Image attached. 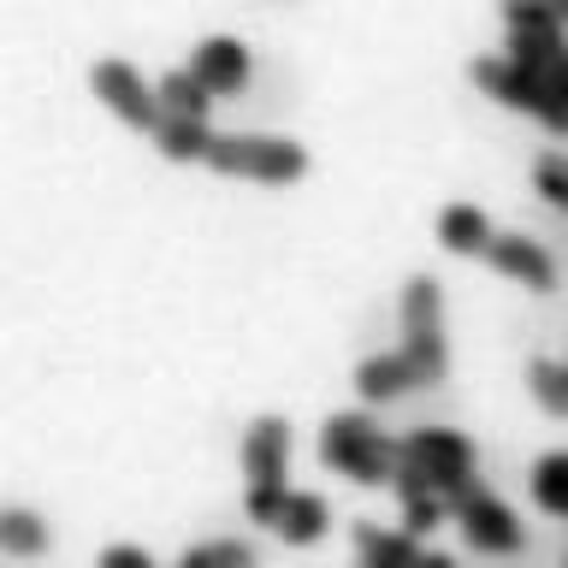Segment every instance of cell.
<instances>
[{
    "label": "cell",
    "instance_id": "17",
    "mask_svg": "<svg viewBox=\"0 0 568 568\" xmlns=\"http://www.w3.org/2000/svg\"><path fill=\"white\" fill-rule=\"evenodd\" d=\"M527 491H532V504H539L545 515H557V521H568V450H550V456L532 462Z\"/></svg>",
    "mask_w": 568,
    "mask_h": 568
},
{
    "label": "cell",
    "instance_id": "11",
    "mask_svg": "<svg viewBox=\"0 0 568 568\" xmlns=\"http://www.w3.org/2000/svg\"><path fill=\"white\" fill-rule=\"evenodd\" d=\"M420 539H408L403 527L355 521V568H415Z\"/></svg>",
    "mask_w": 568,
    "mask_h": 568
},
{
    "label": "cell",
    "instance_id": "15",
    "mask_svg": "<svg viewBox=\"0 0 568 568\" xmlns=\"http://www.w3.org/2000/svg\"><path fill=\"white\" fill-rule=\"evenodd\" d=\"M154 95H160V113L166 119H207V106H213V89L195 78V71H166V78L154 83Z\"/></svg>",
    "mask_w": 568,
    "mask_h": 568
},
{
    "label": "cell",
    "instance_id": "25",
    "mask_svg": "<svg viewBox=\"0 0 568 568\" xmlns=\"http://www.w3.org/2000/svg\"><path fill=\"white\" fill-rule=\"evenodd\" d=\"M284 497H291V486H248L243 491V515H248V521H261V527H273L278 509H284Z\"/></svg>",
    "mask_w": 568,
    "mask_h": 568
},
{
    "label": "cell",
    "instance_id": "20",
    "mask_svg": "<svg viewBox=\"0 0 568 568\" xmlns=\"http://www.w3.org/2000/svg\"><path fill=\"white\" fill-rule=\"evenodd\" d=\"M527 390L545 415H568V362H532L527 367Z\"/></svg>",
    "mask_w": 568,
    "mask_h": 568
},
{
    "label": "cell",
    "instance_id": "27",
    "mask_svg": "<svg viewBox=\"0 0 568 568\" xmlns=\"http://www.w3.org/2000/svg\"><path fill=\"white\" fill-rule=\"evenodd\" d=\"M415 568H456V557H450V550H420Z\"/></svg>",
    "mask_w": 568,
    "mask_h": 568
},
{
    "label": "cell",
    "instance_id": "26",
    "mask_svg": "<svg viewBox=\"0 0 568 568\" xmlns=\"http://www.w3.org/2000/svg\"><path fill=\"white\" fill-rule=\"evenodd\" d=\"M95 568H160V562H154L142 545H106Z\"/></svg>",
    "mask_w": 568,
    "mask_h": 568
},
{
    "label": "cell",
    "instance_id": "22",
    "mask_svg": "<svg viewBox=\"0 0 568 568\" xmlns=\"http://www.w3.org/2000/svg\"><path fill=\"white\" fill-rule=\"evenodd\" d=\"M539 83H545V113H539V124H545V131H557V136H568V53L545 71Z\"/></svg>",
    "mask_w": 568,
    "mask_h": 568
},
{
    "label": "cell",
    "instance_id": "12",
    "mask_svg": "<svg viewBox=\"0 0 568 568\" xmlns=\"http://www.w3.org/2000/svg\"><path fill=\"white\" fill-rule=\"evenodd\" d=\"M355 390H362V403H397L420 385H415V373H408L403 349H379V355H367V362L355 367Z\"/></svg>",
    "mask_w": 568,
    "mask_h": 568
},
{
    "label": "cell",
    "instance_id": "14",
    "mask_svg": "<svg viewBox=\"0 0 568 568\" xmlns=\"http://www.w3.org/2000/svg\"><path fill=\"white\" fill-rule=\"evenodd\" d=\"M491 220H486V207H474V202H450L438 213V243L450 248V255H486L491 248Z\"/></svg>",
    "mask_w": 568,
    "mask_h": 568
},
{
    "label": "cell",
    "instance_id": "3",
    "mask_svg": "<svg viewBox=\"0 0 568 568\" xmlns=\"http://www.w3.org/2000/svg\"><path fill=\"white\" fill-rule=\"evenodd\" d=\"M403 462L444 497V504H456L468 486H479V474H474L479 456L456 426H415V433L403 438Z\"/></svg>",
    "mask_w": 568,
    "mask_h": 568
},
{
    "label": "cell",
    "instance_id": "16",
    "mask_svg": "<svg viewBox=\"0 0 568 568\" xmlns=\"http://www.w3.org/2000/svg\"><path fill=\"white\" fill-rule=\"evenodd\" d=\"M48 545H53V532L36 509H0V550H7V557L30 562V557H42Z\"/></svg>",
    "mask_w": 568,
    "mask_h": 568
},
{
    "label": "cell",
    "instance_id": "9",
    "mask_svg": "<svg viewBox=\"0 0 568 568\" xmlns=\"http://www.w3.org/2000/svg\"><path fill=\"white\" fill-rule=\"evenodd\" d=\"M474 83L486 89L491 101H504V106H521V113H532V119L545 113V83L532 78L527 65H515L509 53H504V60H474Z\"/></svg>",
    "mask_w": 568,
    "mask_h": 568
},
{
    "label": "cell",
    "instance_id": "10",
    "mask_svg": "<svg viewBox=\"0 0 568 568\" xmlns=\"http://www.w3.org/2000/svg\"><path fill=\"white\" fill-rule=\"evenodd\" d=\"M190 71L213 89V95H231V89H243V78H248V48L237 36H207V42H195Z\"/></svg>",
    "mask_w": 568,
    "mask_h": 568
},
{
    "label": "cell",
    "instance_id": "23",
    "mask_svg": "<svg viewBox=\"0 0 568 568\" xmlns=\"http://www.w3.org/2000/svg\"><path fill=\"white\" fill-rule=\"evenodd\" d=\"M532 190H539L550 207L568 213V160H562V154H545L539 166H532Z\"/></svg>",
    "mask_w": 568,
    "mask_h": 568
},
{
    "label": "cell",
    "instance_id": "18",
    "mask_svg": "<svg viewBox=\"0 0 568 568\" xmlns=\"http://www.w3.org/2000/svg\"><path fill=\"white\" fill-rule=\"evenodd\" d=\"M154 149L166 154V160H207L213 131H207V119H160Z\"/></svg>",
    "mask_w": 568,
    "mask_h": 568
},
{
    "label": "cell",
    "instance_id": "4",
    "mask_svg": "<svg viewBox=\"0 0 568 568\" xmlns=\"http://www.w3.org/2000/svg\"><path fill=\"white\" fill-rule=\"evenodd\" d=\"M207 166L225 178H255V184H296L308 172V149L291 136H213Z\"/></svg>",
    "mask_w": 568,
    "mask_h": 568
},
{
    "label": "cell",
    "instance_id": "5",
    "mask_svg": "<svg viewBox=\"0 0 568 568\" xmlns=\"http://www.w3.org/2000/svg\"><path fill=\"white\" fill-rule=\"evenodd\" d=\"M456 515V527H462V539H468L474 550H486V557H515V550L527 545V527H521V515H515L504 497H497L486 479L479 486H468L450 504Z\"/></svg>",
    "mask_w": 568,
    "mask_h": 568
},
{
    "label": "cell",
    "instance_id": "13",
    "mask_svg": "<svg viewBox=\"0 0 568 568\" xmlns=\"http://www.w3.org/2000/svg\"><path fill=\"white\" fill-rule=\"evenodd\" d=\"M326 527H332L326 497L291 486V497H284V509H278V521H273L278 539H284V545H314V539H326Z\"/></svg>",
    "mask_w": 568,
    "mask_h": 568
},
{
    "label": "cell",
    "instance_id": "24",
    "mask_svg": "<svg viewBox=\"0 0 568 568\" xmlns=\"http://www.w3.org/2000/svg\"><path fill=\"white\" fill-rule=\"evenodd\" d=\"M444 515H450L444 497H403V532H408V539H426Z\"/></svg>",
    "mask_w": 568,
    "mask_h": 568
},
{
    "label": "cell",
    "instance_id": "6",
    "mask_svg": "<svg viewBox=\"0 0 568 568\" xmlns=\"http://www.w3.org/2000/svg\"><path fill=\"white\" fill-rule=\"evenodd\" d=\"M89 83H95V95L101 106H113V113L124 124H136V131H160V95H154V83L142 78V71L131 60H101L95 71H89Z\"/></svg>",
    "mask_w": 568,
    "mask_h": 568
},
{
    "label": "cell",
    "instance_id": "2",
    "mask_svg": "<svg viewBox=\"0 0 568 568\" xmlns=\"http://www.w3.org/2000/svg\"><path fill=\"white\" fill-rule=\"evenodd\" d=\"M403 362L415 373V385H438L450 373V337H444V291L433 273H415L403 284Z\"/></svg>",
    "mask_w": 568,
    "mask_h": 568
},
{
    "label": "cell",
    "instance_id": "8",
    "mask_svg": "<svg viewBox=\"0 0 568 568\" xmlns=\"http://www.w3.org/2000/svg\"><path fill=\"white\" fill-rule=\"evenodd\" d=\"M284 468H291V426L278 415H261L243 433V474H248V486H291Z\"/></svg>",
    "mask_w": 568,
    "mask_h": 568
},
{
    "label": "cell",
    "instance_id": "7",
    "mask_svg": "<svg viewBox=\"0 0 568 568\" xmlns=\"http://www.w3.org/2000/svg\"><path fill=\"white\" fill-rule=\"evenodd\" d=\"M486 261L497 266L504 278L527 284V291H557V261H550V248L539 237H521V231H497Z\"/></svg>",
    "mask_w": 568,
    "mask_h": 568
},
{
    "label": "cell",
    "instance_id": "21",
    "mask_svg": "<svg viewBox=\"0 0 568 568\" xmlns=\"http://www.w3.org/2000/svg\"><path fill=\"white\" fill-rule=\"evenodd\" d=\"M509 36H562V12L550 0H504Z\"/></svg>",
    "mask_w": 568,
    "mask_h": 568
},
{
    "label": "cell",
    "instance_id": "28",
    "mask_svg": "<svg viewBox=\"0 0 568 568\" xmlns=\"http://www.w3.org/2000/svg\"><path fill=\"white\" fill-rule=\"evenodd\" d=\"M550 7H557V12H562V18H568V0H550Z\"/></svg>",
    "mask_w": 568,
    "mask_h": 568
},
{
    "label": "cell",
    "instance_id": "19",
    "mask_svg": "<svg viewBox=\"0 0 568 568\" xmlns=\"http://www.w3.org/2000/svg\"><path fill=\"white\" fill-rule=\"evenodd\" d=\"M172 568H255V545L248 539H207V545H190Z\"/></svg>",
    "mask_w": 568,
    "mask_h": 568
},
{
    "label": "cell",
    "instance_id": "1",
    "mask_svg": "<svg viewBox=\"0 0 568 568\" xmlns=\"http://www.w3.org/2000/svg\"><path fill=\"white\" fill-rule=\"evenodd\" d=\"M320 462L355 486H390L403 468V438L379 433L367 415H332L320 426Z\"/></svg>",
    "mask_w": 568,
    "mask_h": 568
}]
</instances>
